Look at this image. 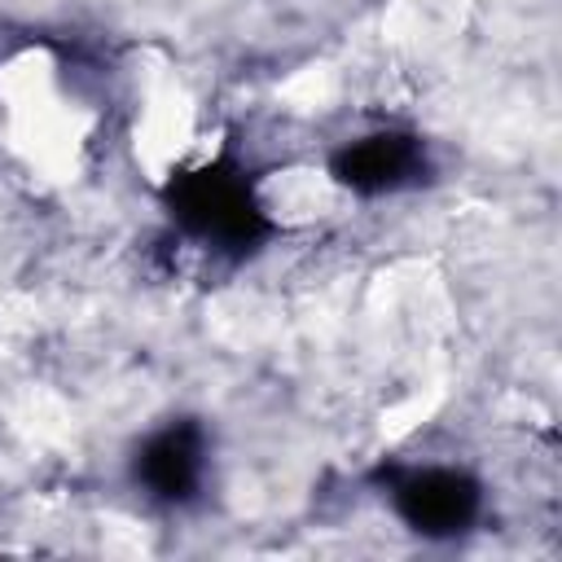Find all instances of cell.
Masks as SVG:
<instances>
[{
    "label": "cell",
    "mask_w": 562,
    "mask_h": 562,
    "mask_svg": "<svg viewBox=\"0 0 562 562\" xmlns=\"http://www.w3.org/2000/svg\"><path fill=\"white\" fill-rule=\"evenodd\" d=\"M422 162H426V154H422L417 136L382 127V132H369V136L342 145L325 171L351 198V193H395L417 180Z\"/></svg>",
    "instance_id": "cell-1"
},
{
    "label": "cell",
    "mask_w": 562,
    "mask_h": 562,
    "mask_svg": "<svg viewBox=\"0 0 562 562\" xmlns=\"http://www.w3.org/2000/svg\"><path fill=\"white\" fill-rule=\"evenodd\" d=\"M391 496H395V509L404 514V522L417 531H430V536L461 531L479 514V483L470 474L443 470V465L408 470Z\"/></svg>",
    "instance_id": "cell-2"
},
{
    "label": "cell",
    "mask_w": 562,
    "mask_h": 562,
    "mask_svg": "<svg viewBox=\"0 0 562 562\" xmlns=\"http://www.w3.org/2000/svg\"><path fill=\"white\" fill-rule=\"evenodd\" d=\"M136 470H140V479L154 496L184 501L198 487V474H202V443L189 430H167V435L149 439Z\"/></svg>",
    "instance_id": "cell-3"
}]
</instances>
